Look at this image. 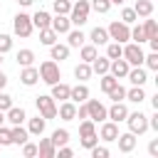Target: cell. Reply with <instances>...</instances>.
<instances>
[{
    "instance_id": "6125c7cd",
    "label": "cell",
    "mask_w": 158,
    "mask_h": 158,
    "mask_svg": "<svg viewBox=\"0 0 158 158\" xmlns=\"http://www.w3.org/2000/svg\"><path fill=\"white\" fill-rule=\"evenodd\" d=\"M72 2H74V0H72Z\"/></svg>"
},
{
    "instance_id": "681fc988",
    "label": "cell",
    "mask_w": 158,
    "mask_h": 158,
    "mask_svg": "<svg viewBox=\"0 0 158 158\" xmlns=\"http://www.w3.org/2000/svg\"><path fill=\"white\" fill-rule=\"evenodd\" d=\"M0 146H12V138H10V128L0 126Z\"/></svg>"
},
{
    "instance_id": "8992f818",
    "label": "cell",
    "mask_w": 158,
    "mask_h": 158,
    "mask_svg": "<svg viewBox=\"0 0 158 158\" xmlns=\"http://www.w3.org/2000/svg\"><path fill=\"white\" fill-rule=\"evenodd\" d=\"M32 17L27 15V12H17L15 17H12V32L17 35V37H22V40H27L30 35H32Z\"/></svg>"
},
{
    "instance_id": "8d00e7d4",
    "label": "cell",
    "mask_w": 158,
    "mask_h": 158,
    "mask_svg": "<svg viewBox=\"0 0 158 158\" xmlns=\"http://www.w3.org/2000/svg\"><path fill=\"white\" fill-rule=\"evenodd\" d=\"M52 143L59 148V146H64V143H69V131L67 128H57V131H52Z\"/></svg>"
},
{
    "instance_id": "4fadbf2b",
    "label": "cell",
    "mask_w": 158,
    "mask_h": 158,
    "mask_svg": "<svg viewBox=\"0 0 158 158\" xmlns=\"http://www.w3.org/2000/svg\"><path fill=\"white\" fill-rule=\"evenodd\" d=\"M5 121L10 123V126H17V123H25L27 121V111L22 109V106H10L7 111H5Z\"/></svg>"
},
{
    "instance_id": "e0dca14e",
    "label": "cell",
    "mask_w": 158,
    "mask_h": 158,
    "mask_svg": "<svg viewBox=\"0 0 158 158\" xmlns=\"http://www.w3.org/2000/svg\"><path fill=\"white\" fill-rule=\"evenodd\" d=\"M49 27H52L57 35H67V32L72 30L69 15H54V17H52V22H49Z\"/></svg>"
},
{
    "instance_id": "8fae6325",
    "label": "cell",
    "mask_w": 158,
    "mask_h": 158,
    "mask_svg": "<svg viewBox=\"0 0 158 158\" xmlns=\"http://www.w3.org/2000/svg\"><path fill=\"white\" fill-rule=\"evenodd\" d=\"M101 141H106V143H111V141H116V136H118V123H114V121H101V126H99V133H96Z\"/></svg>"
},
{
    "instance_id": "5bb4252c",
    "label": "cell",
    "mask_w": 158,
    "mask_h": 158,
    "mask_svg": "<svg viewBox=\"0 0 158 158\" xmlns=\"http://www.w3.org/2000/svg\"><path fill=\"white\" fill-rule=\"evenodd\" d=\"M57 116L62 118V121H74L77 118V104L74 101H59V106H57Z\"/></svg>"
},
{
    "instance_id": "836d02e7",
    "label": "cell",
    "mask_w": 158,
    "mask_h": 158,
    "mask_svg": "<svg viewBox=\"0 0 158 158\" xmlns=\"http://www.w3.org/2000/svg\"><path fill=\"white\" fill-rule=\"evenodd\" d=\"M96 54H99L96 44H81V47H79V57H81V62H91Z\"/></svg>"
},
{
    "instance_id": "603a6c76",
    "label": "cell",
    "mask_w": 158,
    "mask_h": 158,
    "mask_svg": "<svg viewBox=\"0 0 158 158\" xmlns=\"http://www.w3.org/2000/svg\"><path fill=\"white\" fill-rule=\"evenodd\" d=\"M69 89H72V86L59 79L57 84H52V94H49V96H52L54 101H67V99H69Z\"/></svg>"
},
{
    "instance_id": "ac0fdd59",
    "label": "cell",
    "mask_w": 158,
    "mask_h": 158,
    "mask_svg": "<svg viewBox=\"0 0 158 158\" xmlns=\"http://www.w3.org/2000/svg\"><path fill=\"white\" fill-rule=\"evenodd\" d=\"M86 99H89V86H86V81H79L77 86L69 89V101L81 104V101H86Z\"/></svg>"
},
{
    "instance_id": "d4e9b609",
    "label": "cell",
    "mask_w": 158,
    "mask_h": 158,
    "mask_svg": "<svg viewBox=\"0 0 158 158\" xmlns=\"http://www.w3.org/2000/svg\"><path fill=\"white\" fill-rule=\"evenodd\" d=\"M89 64H91V74H99V77H101V74H106V72H109L111 59H109V57H99V54H96Z\"/></svg>"
},
{
    "instance_id": "816d5d0a",
    "label": "cell",
    "mask_w": 158,
    "mask_h": 158,
    "mask_svg": "<svg viewBox=\"0 0 158 158\" xmlns=\"http://www.w3.org/2000/svg\"><path fill=\"white\" fill-rule=\"evenodd\" d=\"M57 156H59V158H72V156H74V151L64 143V146H59V148H57Z\"/></svg>"
},
{
    "instance_id": "83f0119b",
    "label": "cell",
    "mask_w": 158,
    "mask_h": 158,
    "mask_svg": "<svg viewBox=\"0 0 158 158\" xmlns=\"http://www.w3.org/2000/svg\"><path fill=\"white\" fill-rule=\"evenodd\" d=\"M148 96H146V89L143 86H131V89H126V101H133V104H141V101H146Z\"/></svg>"
},
{
    "instance_id": "ee69618b",
    "label": "cell",
    "mask_w": 158,
    "mask_h": 158,
    "mask_svg": "<svg viewBox=\"0 0 158 158\" xmlns=\"http://www.w3.org/2000/svg\"><path fill=\"white\" fill-rule=\"evenodd\" d=\"M131 40L133 42H146V32H143V25H136V27H131Z\"/></svg>"
},
{
    "instance_id": "f907efd6",
    "label": "cell",
    "mask_w": 158,
    "mask_h": 158,
    "mask_svg": "<svg viewBox=\"0 0 158 158\" xmlns=\"http://www.w3.org/2000/svg\"><path fill=\"white\" fill-rule=\"evenodd\" d=\"M77 118H89V109H86V101H81V104H77Z\"/></svg>"
},
{
    "instance_id": "f6af8a7d",
    "label": "cell",
    "mask_w": 158,
    "mask_h": 158,
    "mask_svg": "<svg viewBox=\"0 0 158 158\" xmlns=\"http://www.w3.org/2000/svg\"><path fill=\"white\" fill-rule=\"evenodd\" d=\"M89 153H91V158H109V148H106V146H99V143L91 146Z\"/></svg>"
},
{
    "instance_id": "d6986e66",
    "label": "cell",
    "mask_w": 158,
    "mask_h": 158,
    "mask_svg": "<svg viewBox=\"0 0 158 158\" xmlns=\"http://www.w3.org/2000/svg\"><path fill=\"white\" fill-rule=\"evenodd\" d=\"M116 143H118V151H121V153H131V151L136 148V136H133L131 131L118 133V136H116Z\"/></svg>"
},
{
    "instance_id": "f546056e",
    "label": "cell",
    "mask_w": 158,
    "mask_h": 158,
    "mask_svg": "<svg viewBox=\"0 0 158 158\" xmlns=\"http://www.w3.org/2000/svg\"><path fill=\"white\" fill-rule=\"evenodd\" d=\"M133 10L138 17H148V15H153V0H136Z\"/></svg>"
},
{
    "instance_id": "484cf974",
    "label": "cell",
    "mask_w": 158,
    "mask_h": 158,
    "mask_svg": "<svg viewBox=\"0 0 158 158\" xmlns=\"http://www.w3.org/2000/svg\"><path fill=\"white\" fill-rule=\"evenodd\" d=\"M10 138H12L15 146H22V143L30 138V133H27V128H25L22 123H17V126H10Z\"/></svg>"
},
{
    "instance_id": "4dcf8cb0",
    "label": "cell",
    "mask_w": 158,
    "mask_h": 158,
    "mask_svg": "<svg viewBox=\"0 0 158 158\" xmlns=\"http://www.w3.org/2000/svg\"><path fill=\"white\" fill-rule=\"evenodd\" d=\"M59 40V35L52 30V27H44V30H40V42L44 44V47H49V44H54Z\"/></svg>"
},
{
    "instance_id": "6da1fadb",
    "label": "cell",
    "mask_w": 158,
    "mask_h": 158,
    "mask_svg": "<svg viewBox=\"0 0 158 158\" xmlns=\"http://www.w3.org/2000/svg\"><path fill=\"white\" fill-rule=\"evenodd\" d=\"M89 12H91L89 0H74V2H72V10H69V22H72L74 27H81V25H86Z\"/></svg>"
},
{
    "instance_id": "ffe728a7",
    "label": "cell",
    "mask_w": 158,
    "mask_h": 158,
    "mask_svg": "<svg viewBox=\"0 0 158 158\" xmlns=\"http://www.w3.org/2000/svg\"><path fill=\"white\" fill-rule=\"evenodd\" d=\"M20 81L25 84V86H35L37 81H40V72H37V67H22V72H20Z\"/></svg>"
},
{
    "instance_id": "db71d44e",
    "label": "cell",
    "mask_w": 158,
    "mask_h": 158,
    "mask_svg": "<svg viewBox=\"0 0 158 158\" xmlns=\"http://www.w3.org/2000/svg\"><path fill=\"white\" fill-rule=\"evenodd\" d=\"M148 44H151V52H158V37H151V40H146Z\"/></svg>"
},
{
    "instance_id": "ab89813d",
    "label": "cell",
    "mask_w": 158,
    "mask_h": 158,
    "mask_svg": "<svg viewBox=\"0 0 158 158\" xmlns=\"http://www.w3.org/2000/svg\"><path fill=\"white\" fill-rule=\"evenodd\" d=\"M109 99L111 101H126V86H121V81L109 91Z\"/></svg>"
},
{
    "instance_id": "94428289",
    "label": "cell",
    "mask_w": 158,
    "mask_h": 158,
    "mask_svg": "<svg viewBox=\"0 0 158 158\" xmlns=\"http://www.w3.org/2000/svg\"><path fill=\"white\" fill-rule=\"evenodd\" d=\"M0 64H2V52H0Z\"/></svg>"
},
{
    "instance_id": "60d3db41",
    "label": "cell",
    "mask_w": 158,
    "mask_h": 158,
    "mask_svg": "<svg viewBox=\"0 0 158 158\" xmlns=\"http://www.w3.org/2000/svg\"><path fill=\"white\" fill-rule=\"evenodd\" d=\"M89 5H91V10H96L99 15H106V12L111 10V0H91Z\"/></svg>"
},
{
    "instance_id": "f1b7e54d",
    "label": "cell",
    "mask_w": 158,
    "mask_h": 158,
    "mask_svg": "<svg viewBox=\"0 0 158 158\" xmlns=\"http://www.w3.org/2000/svg\"><path fill=\"white\" fill-rule=\"evenodd\" d=\"M89 40H91V44H106L109 42V32H106V27H94L91 30V35H89Z\"/></svg>"
},
{
    "instance_id": "7c38bea8",
    "label": "cell",
    "mask_w": 158,
    "mask_h": 158,
    "mask_svg": "<svg viewBox=\"0 0 158 158\" xmlns=\"http://www.w3.org/2000/svg\"><path fill=\"white\" fill-rule=\"evenodd\" d=\"M128 69H131V64H128L123 57H118V59H111V64H109V74H114L118 81H121V79H126Z\"/></svg>"
},
{
    "instance_id": "7a4b0ae2",
    "label": "cell",
    "mask_w": 158,
    "mask_h": 158,
    "mask_svg": "<svg viewBox=\"0 0 158 158\" xmlns=\"http://www.w3.org/2000/svg\"><path fill=\"white\" fill-rule=\"evenodd\" d=\"M106 32H109V40H111V42H118V44H126V42L131 40V25H126V22H121V20H114V22L106 27Z\"/></svg>"
},
{
    "instance_id": "bcb514c9",
    "label": "cell",
    "mask_w": 158,
    "mask_h": 158,
    "mask_svg": "<svg viewBox=\"0 0 158 158\" xmlns=\"http://www.w3.org/2000/svg\"><path fill=\"white\" fill-rule=\"evenodd\" d=\"M22 156H25V158L37 156V146H35V143H30V141H25V143H22Z\"/></svg>"
},
{
    "instance_id": "7dc6e473",
    "label": "cell",
    "mask_w": 158,
    "mask_h": 158,
    "mask_svg": "<svg viewBox=\"0 0 158 158\" xmlns=\"http://www.w3.org/2000/svg\"><path fill=\"white\" fill-rule=\"evenodd\" d=\"M12 49V37L10 35H0V52L5 54V52H10Z\"/></svg>"
},
{
    "instance_id": "ba28073f",
    "label": "cell",
    "mask_w": 158,
    "mask_h": 158,
    "mask_svg": "<svg viewBox=\"0 0 158 158\" xmlns=\"http://www.w3.org/2000/svg\"><path fill=\"white\" fill-rule=\"evenodd\" d=\"M121 57L131 64V67H141L143 64V49H141V44L138 42H126L123 44V52H121Z\"/></svg>"
},
{
    "instance_id": "74e56055",
    "label": "cell",
    "mask_w": 158,
    "mask_h": 158,
    "mask_svg": "<svg viewBox=\"0 0 158 158\" xmlns=\"http://www.w3.org/2000/svg\"><path fill=\"white\" fill-rule=\"evenodd\" d=\"M52 10H54V15H69L72 0H52Z\"/></svg>"
},
{
    "instance_id": "e575fe53",
    "label": "cell",
    "mask_w": 158,
    "mask_h": 158,
    "mask_svg": "<svg viewBox=\"0 0 158 158\" xmlns=\"http://www.w3.org/2000/svg\"><path fill=\"white\" fill-rule=\"evenodd\" d=\"M15 59H17L20 67H30V64H35V52L32 49H20Z\"/></svg>"
},
{
    "instance_id": "7402d4cb",
    "label": "cell",
    "mask_w": 158,
    "mask_h": 158,
    "mask_svg": "<svg viewBox=\"0 0 158 158\" xmlns=\"http://www.w3.org/2000/svg\"><path fill=\"white\" fill-rule=\"evenodd\" d=\"M37 156H40V158H54V156H57V146L52 143V138H40Z\"/></svg>"
},
{
    "instance_id": "d590c367",
    "label": "cell",
    "mask_w": 158,
    "mask_h": 158,
    "mask_svg": "<svg viewBox=\"0 0 158 158\" xmlns=\"http://www.w3.org/2000/svg\"><path fill=\"white\" fill-rule=\"evenodd\" d=\"M116 84H118V79H116L114 74H109V72H106V74H101V81H99V86H101V91H104V94H109V91H111Z\"/></svg>"
},
{
    "instance_id": "44dd1931",
    "label": "cell",
    "mask_w": 158,
    "mask_h": 158,
    "mask_svg": "<svg viewBox=\"0 0 158 158\" xmlns=\"http://www.w3.org/2000/svg\"><path fill=\"white\" fill-rule=\"evenodd\" d=\"M44 126H47V118H42L40 114L35 118H27V133L30 136H42L44 133Z\"/></svg>"
},
{
    "instance_id": "9f6ffc18",
    "label": "cell",
    "mask_w": 158,
    "mask_h": 158,
    "mask_svg": "<svg viewBox=\"0 0 158 158\" xmlns=\"http://www.w3.org/2000/svg\"><path fill=\"white\" fill-rule=\"evenodd\" d=\"M151 106L158 111V94H153V96H151Z\"/></svg>"
},
{
    "instance_id": "9a60e30c",
    "label": "cell",
    "mask_w": 158,
    "mask_h": 158,
    "mask_svg": "<svg viewBox=\"0 0 158 158\" xmlns=\"http://www.w3.org/2000/svg\"><path fill=\"white\" fill-rule=\"evenodd\" d=\"M69 52H72L69 44H62V42L49 44V59H54V62H64V59H69Z\"/></svg>"
},
{
    "instance_id": "2e32d148",
    "label": "cell",
    "mask_w": 158,
    "mask_h": 158,
    "mask_svg": "<svg viewBox=\"0 0 158 158\" xmlns=\"http://www.w3.org/2000/svg\"><path fill=\"white\" fill-rule=\"evenodd\" d=\"M126 79H128L133 86H143V84L148 81V72L143 69V64H141V67H131L128 74H126Z\"/></svg>"
},
{
    "instance_id": "6f0895ef",
    "label": "cell",
    "mask_w": 158,
    "mask_h": 158,
    "mask_svg": "<svg viewBox=\"0 0 158 158\" xmlns=\"http://www.w3.org/2000/svg\"><path fill=\"white\" fill-rule=\"evenodd\" d=\"M17 2H20V5H22V7H30V5H32V2H35V0H17Z\"/></svg>"
},
{
    "instance_id": "30bf717a",
    "label": "cell",
    "mask_w": 158,
    "mask_h": 158,
    "mask_svg": "<svg viewBox=\"0 0 158 158\" xmlns=\"http://www.w3.org/2000/svg\"><path fill=\"white\" fill-rule=\"evenodd\" d=\"M86 109H89V118H91L94 123L106 121V106H104L101 101H96V99H86Z\"/></svg>"
},
{
    "instance_id": "d6a6232c",
    "label": "cell",
    "mask_w": 158,
    "mask_h": 158,
    "mask_svg": "<svg viewBox=\"0 0 158 158\" xmlns=\"http://www.w3.org/2000/svg\"><path fill=\"white\" fill-rule=\"evenodd\" d=\"M143 32H146V40L158 37V22H156V20H151V15H148V17H143Z\"/></svg>"
},
{
    "instance_id": "4316f807",
    "label": "cell",
    "mask_w": 158,
    "mask_h": 158,
    "mask_svg": "<svg viewBox=\"0 0 158 158\" xmlns=\"http://www.w3.org/2000/svg\"><path fill=\"white\" fill-rule=\"evenodd\" d=\"M84 42H86V35L81 32V27H79V30H69V32H67V44H69V47H81Z\"/></svg>"
},
{
    "instance_id": "1f68e13d",
    "label": "cell",
    "mask_w": 158,
    "mask_h": 158,
    "mask_svg": "<svg viewBox=\"0 0 158 158\" xmlns=\"http://www.w3.org/2000/svg\"><path fill=\"white\" fill-rule=\"evenodd\" d=\"M74 77H77L79 81H86V79L91 77V64H89V62H79V64L74 67Z\"/></svg>"
},
{
    "instance_id": "52a82bcc",
    "label": "cell",
    "mask_w": 158,
    "mask_h": 158,
    "mask_svg": "<svg viewBox=\"0 0 158 158\" xmlns=\"http://www.w3.org/2000/svg\"><path fill=\"white\" fill-rule=\"evenodd\" d=\"M35 106H37V114L42 116V118H57V104H54V99L49 96V94H40L37 99H35Z\"/></svg>"
},
{
    "instance_id": "7bdbcfd3",
    "label": "cell",
    "mask_w": 158,
    "mask_h": 158,
    "mask_svg": "<svg viewBox=\"0 0 158 158\" xmlns=\"http://www.w3.org/2000/svg\"><path fill=\"white\" fill-rule=\"evenodd\" d=\"M143 64L153 72H158V52H151V54H143Z\"/></svg>"
},
{
    "instance_id": "11a10c76",
    "label": "cell",
    "mask_w": 158,
    "mask_h": 158,
    "mask_svg": "<svg viewBox=\"0 0 158 158\" xmlns=\"http://www.w3.org/2000/svg\"><path fill=\"white\" fill-rule=\"evenodd\" d=\"M5 86H7V74L0 69V89H5Z\"/></svg>"
},
{
    "instance_id": "c3c4849f",
    "label": "cell",
    "mask_w": 158,
    "mask_h": 158,
    "mask_svg": "<svg viewBox=\"0 0 158 158\" xmlns=\"http://www.w3.org/2000/svg\"><path fill=\"white\" fill-rule=\"evenodd\" d=\"M10 106H12V96H10V94H5V91L0 89V111H7Z\"/></svg>"
},
{
    "instance_id": "277c9868",
    "label": "cell",
    "mask_w": 158,
    "mask_h": 158,
    "mask_svg": "<svg viewBox=\"0 0 158 158\" xmlns=\"http://www.w3.org/2000/svg\"><path fill=\"white\" fill-rule=\"evenodd\" d=\"M79 136H81V148H91V146H96L99 143V136H96V123L91 121V118H84L81 123H79Z\"/></svg>"
},
{
    "instance_id": "b9f144b4",
    "label": "cell",
    "mask_w": 158,
    "mask_h": 158,
    "mask_svg": "<svg viewBox=\"0 0 158 158\" xmlns=\"http://www.w3.org/2000/svg\"><path fill=\"white\" fill-rule=\"evenodd\" d=\"M136 20H138V15H136V10H133V7H123V10H121V22L133 25Z\"/></svg>"
},
{
    "instance_id": "91938a15",
    "label": "cell",
    "mask_w": 158,
    "mask_h": 158,
    "mask_svg": "<svg viewBox=\"0 0 158 158\" xmlns=\"http://www.w3.org/2000/svg\"><path fill=\"white\" fill-rule=\"evenodd\" d=\"M111 5H123V0H111Z\"/></svg>"
},
{
    "instance_id": "f35d334b",
    "label": "cell",
    "mask_w": 158,
    "mask_h": 158,
    "mask_svg": "<svg viewBox=\"0 0 158 158\" xmlns=\"http://www.w3.org/2000/svg\"><path fill=\"white\" fill-rule=\"evenodd\" d=\"M121 52H123V44H118V42H106V57L109 59H118L121 57Z\"/></svg>"
},
{
    "instance_id": "9c48e42d",
    "label": "cell",
    "mask_w": 158,
    "mask_h": 158,
    "mask_svg": "<svg viewBox=\"0 0 158 158\" xmlns=\"http://www.w3.org/2000/svg\"><path fill=\"white\" fill-rule=\"evenodd\" d=\"M126 116H128V106H126L123 101H114V104L106 109V118H109V121H114V123L126 121Z\"/></svg>"
},
{
    "instance_id": "f5cc1de1",
    "label": "cell",
    "mask_w": 158,
    "mask_h": 158,
    "mask_svg": "<svg viewBox=\"0 0 158 158\" xmlns=\"http://www.w3.org/2000/svg\"><path fill=\"white\" fill-rule=\"evenodd\" d=\"M148 153H151L153 158H158V138H151V143H148Z\"/></svg>"
},
{
    "instance_id": "3957f363",
    "label": "cell",
    "mask_w": 158,
    "mask_h": 158,
    "mask_svg": "<svg viewBox=\"0 0 158 158\" xmlns=\"http://www.w3.org/2000/svg\"><path fill=\"white\" fill-rule=\"evenodd\" d=\"M40 81H44V84H57L59 79H62V72H59V64L54 62V59H47V62H42L40 64Z\"/></svg>"
},
{
    "instance_id": "cb8c5ba5",
    "label": "cell",
    "mask_w": 158,
    "mask_h": 158,
    "mask_svg": "<svg viewBox=\"0 0 158 158\" xmlns=\"http://www.w3.org/2000/svg\"><path fill=\"white\" fill-rule=\"evenodd\" d=\"M32 17V27H37V30H44V27H49V22H52V15L47 12V10H37L35 15H30Z\"/></svg>"
},
{
    "instance_id": "680465c9",
    "label": "cell",
    "mask_w": 158,
    "mask_h": 158,
    "mask_svg": "<svg viewBox=\"0 0 158 158\" xmlns=\"http://www.w3.org/2000/svg\"><path fill=\"white\" fill-rule=\"evenodd\" d=\"M5 123V111H0V126Z\"/></svg>"
},
{
    "instance_id": "5b68a950",
    "label": "cell",
    "mask_w": 158,
    "mask_h": 158,
    "mask_svg": "<svg viewBox=\"0 0 158 158\" xmlns=\"http://www.w3.org/2000/svg\"><path fill=\"white\" fill-rule=\"evenodd\" d=\"M126 123H128V131L133 136H143L148 131V116L143 111H128L126 116Z\"/></svg>"
}]
</instances>
